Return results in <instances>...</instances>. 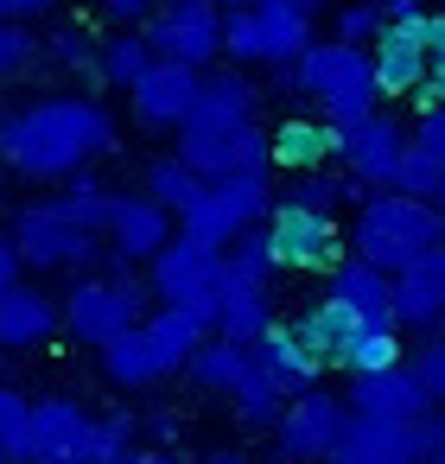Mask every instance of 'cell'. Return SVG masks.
I'll return each instance as SVG.
<instances>
[{
  "mask_svg": "<svg viewBox=\"0 0 445 464\" xmlns=\"http://www.w3.org/2000/svg\"><path fill=\"white\" fill-rule=\"evenodd\" d=\"M439 445H445V407H426V413L413 420V451H420V464H426Z\"/></svg>",
  "mask_w": 445,
  "mask_h": 464,
  "instance_id": "44",
  "label": "cell"
},
{
  "mask_svg": "<svg viewBox=\"0 0 445 464\" xmlns=\"http://www.w3.org/2000/svg\"><path fill=\"white\" fill-rule=\"evenodd\" d=\"M261 242H267V267H286V274H331V261H343L337 217L286 204V198H274V210L261 223Z\"/></svg>",
  "mask_w": 445,
  "mask_h": 464,
  "instance_id": "9",
  "label": "cell"
},
{
  "mask_svg": "<svg viewBox=\"0 0 445 464\" xmlns=\"http://www.w3.org/2000/svg\"><path fill=\"white\" fill-rule=\"evenodd\" d=\"M7 7H14V20H39V14L64 7V0H7Z\"/></svg>",
  "mask_w": 445,
  "mask_h": 464,
  "instance_id": "48",
  "label": "cell"
},
{
  "mask_svg": "<svg viewBox=\"0 0 445 464\" xmlns=\"http://www.w3.org/2000/svg\"><path fill=\"white\" fill-rule=\"evenodd\" d=\"M140 185H147V198H153V204H160L172 223H179V217L198 204V191H204V179H198V172H191L179 153H160V160L140 172Z\"/></svg>",
  "mask_w": 445,
  "mask_h": 464,
  "instance_id": "30",
  "label": "cell"
},
{
  "mask_svg": "<svg viewBox=\"0 0 445 464\" xmlns=\"http://www.w3.org/2000/svg\"><path fill=\"white\" fill-rule=\"evenodd\" d=\"M14 280H26V267H20V255H14V236L0 229V293H7Z\"/></svg>",
  "mask_w": 445,
  "mask_h": 464,
  "instance_id": "46",
  "label": "cell"
},
{
  "mask_svg": "<svg viewBox=\"0 0 445 464\" xmlns=\"http://www.w3.org/2000/svg\"><path fill=\"white\" fill-rule=\"evenodd\" d=\"M58 331H64V318H58V299L45 286L14 280L0 293V350H45Z\"/></svg>",
  "mask_w": 445,
  "mask_h": 464,
  "instance_id": "21",
  "label": "cell"
},
{
  "mask_svg": "<svg viewBox=\"0 0 445 464\" xmlns=\"http://www.w3.org/2000/svg\"><path fill=\"white\" fill-rule=\"evenodd\" d=\"M426 464H445V445H439V451H432V458H426Z\"/></svg>",
  "mask_w": 445,
  "mask_h": 464,
  "instance_id": "53",
  "label": "cell"
},
{
  "mask_svg": "<svg viewBox=\"0 0 445 464\" xmlns=\"http://www.w3.org/2000/svg\"><path fill=\"white\" fill-rule=\"evenodd\" d=\"M121 464H185V458H172V451H128Z\"/></svg>",
  "mask_w": 445,
  "mask_h": 464,
  "instance_id": "49",
  "label": "cell"
},
{
  "mask_svg": "<svg viewBox=\"0 0 445 464\" xmlns=\"http://www.w3.org/2000/svg\"><path fill=\"white\" fill-rule=\"evenodd\" d=\"M217 274H223V255L172 229V242H166V248H160V255L147 261V293H153L160 305H191V312H198V318L210 324Z\"/></svg>",
  "mask_w": 445,
  "mask_h": 464,
  "instance_id": "11",
  "label": "cell"
},
{
  "mask_svg": "<svg viewBox=\"0 0 445 464\" xmlns=\"http://www.w3.org/2000/svg\"><path fill=\"white\" fill-rule=\"evenodd\" d=\"M375 33H382V7H375V0H343L337 20H331V39L337 45H369Z\"/></svg>",
  "mask_w": 445,
  "mask_h": 464,
  "instance_id": "39",
  "label": "cell"
},
{
  "mask_svg": "<svg viewBox=\"0 0 445 464\" xmlns=\"http://www.w3.org/2000/svg\"><path fill=\"white\" fill-rule=\"evenodd\" d=\"M363 191L343 179V172H331V166H318V172H293V185H286V204H305V210H324V217H337L343 204H356Z\"/></svg>",
  "mask_w": 445,
  "mask_h": 464,
  "instance_id": "34",
  "label": "cell"
},
{
  "mask_svg": "<svg viewBox=\"0 0 445 464\" xmlns=\"http://www.w3.org/2000/svg\"><path fill=\"white\" fill-rule=\"evenodd\" d=\"M439 179H445V160H432V153L407 147V153H401V166H394V185H388V191H401V198H420V204H432Z\"/></svg>",
  "mask_w": 445,
  "mask_h": 464,
  "instance_id": "36",
  "label": "cell"
},
{
  "mask_svg": "<svg viewBox=\"0 0 445 464\" xmlns=\"http://www.w3.org/2000/svg\"><path fill=\"white\" fill-rule=\"evenodd\" d=\"M96 362H102L109 388H147V382H160V369H153V356H147L140 331H121V337H109V343L96 350Z\"/></svg>",
  "mask_w": 445,
  "mask_h": 464,
  "instance_id": "33",
  "label": "cell"
},
{
  "mask_svg": "<svg viewBox=\"0 0 445 464\" xmlns=\"http://www.w3.org/2000/svg\"><path fill=\"white\" fill-rule=\"evenodd\" d=\"M26 426H33V401H26V388L0 382V451H7L14 464L26 458Z\"/></svg>",
  "mask_w": 445,
  "mask_h": 464,
  "instance_id": "37",
  "label": "cell"
},
{
  "mask_svg": "<svg viewBox=\"0 0 445 464\" xmlns=\"http://www.w3.org/2000/svg\"><path fill=\"white\" fill-rule=\"evenodd\" d=\"M445 242V217L420 198H401V191H363L356 198V223H350V255L394 274L407 267L413 255L439 248Z\"/></svg>",
  "mask_w": 445,
  "mask_h": 464,
  "instance_id": "2",
  "label": "cell"
},
{
  "mask_svg": "<svg viewBox=\"0 0 445 464\" xmlns=\"http://www.w3.org/2000/svg\"><path fill=\"white\" fill-rule=\"evenodd\" d=\"M401 153H407V128H401L394 115H382V109H369V115H363L356 128H343V140H337L343 179H350L356 191H388Z\"/></svg>",
  "mask_w": 445,
  "mask_h": 464,
  "instance_id": "15",
  "label": "cell"
},
{
  "mask_svg": "<svg viewBox=\"0 0 445 464\" xmlns=\"http://www.w3.org/2000/svg\"><path fill=\"white\" fill-rule=\"evenodd\" d=\"M280 407H286L280 382H274V375H267V369L248 356V362H242V375L229 382V413H236L248 432H267V426L280 420Z\"/></svg>",
  "mask_w": 445,
  "mask_h": 464,
  "instance_id": "29",
  "label": "cell"
},
{
  "mask_svg": "<svg viewBox=\"0 0 445 464\" xmlns=\"http://www.w3.org/2000/svg\"><path fill=\"white\" fill-rule=\"evenodd\" d=\"M0 20H14V7H7V0H0Z\"/></svg>",
  "mask_w": 445,
  "mask_h": 464,
  "instance_id": "55",
  "label": "cell"
},
{
  "mask_svg": "<svg viewBox=\"0 0 445 464\" xmlns=\"http://www.w3.org/2000/svg\"><path fill=\"white\" fill-rule=\"evenodd\" d=\"M0 198H7V166H0Z\"/></svg>",
  "mask_w": 445,
  "mask_h": 464,
  "instance_id": "54",
  "label": "cell"
},
{
  "mask_svg": "<svg viewBox=\"0 0 445 464\" xmlns=\"http://www.w3.org/2000/svg\"><path fill=\"white\" fill-rule=\"evenodd\" d=\"M432 210H439V217H445V179H439V191H432Z\"/></svg>",
  "mask_w": 445,
  "mask_h": 464,
  "instance_id": "52",
  "label": "cell"
},
{
  "mask_svg": "<svg viewBox=\"0 0 445 464\" xmlns=\"http://www.w3.org/2000/svg\"><path fill=\"white\" fill-rule=\"evenodd\" d=\"M331 299L350 305L356 324H394V312H388V274L369 267V261H356V255L331 261Z\"/></svg>",
  "mask_w": 445,
  "mask_h": 464,
  "instance_id": "26",
  "label": "cell"
},
{
  "mask_svg": "<svg viewBox=\"0 0 445 464\" xmlns=\"http://www.w3.org/2000/svg\"><path fill=\"white\" fill-rule=\"evenodd\" d=\"M0 464H14V458H7V451H0Z\"/></svg>",
  "mask_w": 445,
  "mask_h": 464,
  "instance_id": "56",
  "label": "cell"
},
{
  "mask_svg": "<svg viewBox=\"0 0 445 464\" xmlns=\"http://www.w3.org/2000/svg\"><path fill=\"white\" fill-rule=\"evenodd\" d=\"M210 7H223V14H229V7H261V0H210Z\"/></svg>",
  "mask_w": 445,
  "mask_h": 464,
  "instance_id": "51",
  "label": "cell"
},
{
  "mask_svg": "<svg viewBox=\"0 0 445 464\" xmlns=\"http://www.w3.org/2000/svg\"><path fill=\"white\" fill-rule=\"evenodd\" d=\"M121 128L109 115V102L96 96H39L26 109L0 115V166L33 179V185H58L71 172H90L115 153Z\"/></svg>",
  "mask_w": 445,
  "mask_h": 464,
  "instance_id": "1",
  "label": "cell"
},
{
  "mask_svg": "<svg viewBox=\"0 0 445 464\" xmlns=\"http://www.w3.org/2000/svg\"><path fill=\"white\" fill-rule=\"evenodd\" d=\"M140 39L166 64L210 71L223 58V7H210V0H153V14L140 20Z\"/></svg>",
  "mask_w": 445,
  "mask_h": 464,
  "instance_id": "8",
  "label": "cell"
},
{
  "mask_svg": "<svg viewBox=\"0 0 445 464\" xmlns=\"http://www.w3.org/2000/svg\"><path fill=\"white\" fill-rule=\"evenodd\" d=\"M147 64H153V52H147L140 26H134V33H109V39L96 45V83H109V90H128Z\"/></svg>",
  "mask_w": 445,
  "mask_h": 464,
  "instance_id": "32",
  "label": "cell"
},
{
  "mask_svg": "<svg viewBox=\"0 0 445 464\" xmlns=\"http://www.w3.org/2000/svg\"><path fill=\"white\" fill-rule=\"evenodd\" d=\"M331 464H420L413 451V420H369V413H350L343 420V439L331 451Z\"/></svg>",
  "mask_w": 445,
  "mask_h": 464,
  "instance_id": "22",
  "label": "cell"
},
{
  "mask_svg": "<svg viewBox=\"0 0 445 464\" xmlns=\"http://www.w3.org/2000/svg\"><path fill=\"white\" fill-rule=\"evenodd\" d=\"M274 172H229V179H204L198 204L179 217V236L204 242V248H229L242 229H261L267 210H274Z\"/></svg>",
  "mask_w": 445,
  "mask_h": 464,
  "instance_id": "5",
  "label": "cell"
},
{
  "mask_svg": "<svg viewBox=\"0 0 445 464\" xmlns=\"http://www.w3.org/2000/svg\"><path fill=\"white\" fill-rule=\"evenodd\" d=\"M337 128L331 121H318V115H286L274 134H267V160L280 166V172H318V166H331L337 160Z\"/></svg>",
  "mask_w": 445,
  "mask_h": 464,
  "instance_id": "25",
  "label": "cell"
},
{
  "mask_svg": "<svg viewBox=\"0 0 445 464\" xmlns=\"http://www.w3.org/2000/svg\"><path fill=\"white\" fill-rule=\"evenodd\" d=\"M102 7V20H115V26H140L147 14H153V0H96Z\"/></svg>",
  "mask_w": 445,
  "mask_h": 464,
  "instance_id": "45",
  "label": "cell"
},
{
  "mask_svg": "<svg viewBox=\"0 0 445 464\" xmlns=\"http://www.w3.org/2000/svg\"><path fill=\"white\" fill-rule=\"evenodd\" d=\"M109 204H115V191L96 179V166H90V172L58 179V191L45 198V210H52V217H64V223H77V229H96V236H102V223H109Z\"/></svg>",
  "mask_w": 445,
  "mask_h": 464,
  "instance_id": "27",
  "label": "cell"
},
{
  "mask_svg": "<svg viewBox=\"0 0 445 464\" xmlns=\"http://www.w3.org/2000/svg\"><path fill=\"white\" fill-rule=\"evenodd\" d=\"M7 236H14L20 267H33V274H71L77 280V274H96V261H109L96 229H77V223L52 217L45 204H26Z\"/></svg>",
  "mask_w": 445,
  "mask_h": 464,
  "instance_id": "7",
  "label": "cell"
},
{
  "mask_svg": "<svg viewBox=\"0 0 445 464\" xmlns=\"http://www.w3.org/2000/svg\"><path fill=\"white\" fill-rule=\"evenodd\" d=\"M172 217L147 198V191H115V204H109V223H102V248H109V261H121V267H147L166 242H172Z\"/></svg>",
  "mask_w": 445,
  "mask_h": 464,
  "instance_id": "16",
  "label": "cell"
},
{
  "mask_svg": "<svg viewBox=\"0 0 445 464\" xmlns=\"http://www.w3.org/2000/svg\"><path fill=\"white\" fill-rule=\"evenodd\" d=\"M293 90L318 109V121H331L337 134L356 128L382 96L369 77V45H337V39H312L293 58Z\"/></svg>",
  "mask_w": 445,
  "mask_h": 464,
  "instance_id": "3",
  "label": "cell"
},
{
  "mask_svg": "<svg viewBox=\"0 0 445 464\" xmlns=\"http://www.w3.org/2000/svg\"><path fill=\"white\" fill-rule=\"evenodd\" d=\"M242 362H248V343H229V337H204V343L191 350L185 375H191V388H204V394H229V382L242 375Z\"/></svg>",
  "mask_w": 445,
  "mask_h": 464,
  "instance_id": "31",
  "label": "cell"
},
{
  "mask_svg": "<svg viewBox=\"0 0 445 464\" xmlns=\"http://www.w3.org/2000/svg\"><path fill=\"white\" fill-rule=\"evenodd\" d=\"M388 312H394V331L439 337V324H445V242L388 274Z\"/></svg>",
  "mask_w": 445,
  "mask_h": 464,
  "instance_id": "14",
  "label": "cell"
},
{
  "mask_svg": "<svg viewBox=\"0 0 445 464\" xmlns=\"http://www.w3.org/2000/svg\"><path fill=\"white\" fill-rule=\"evenodd\" d=\"M52 58H58L64 71H90V77H96V39L77 33V26H58V33H52Z\"/></svg>",
  "mask_w": 445,
  "mask_h": 464,
  "instance_id": "42",
  "label": "cell"
},
{
  "mask_svg": "<svg viewBox=\"0 0 445 464\" xmlns=\"http://www.w3.org/2000/svg\"><path fill=\"white\" fill-rule=\"evenodd\" d=\"M134 331H140V343H147V356H153L160 382H166V375H179V369L191 362V350L210 337V324H204L191 305H160V312H147Z\"/></svg>",
  "mask_w": 445,
  "mask_h": 464,
  "instance_id": "24",
  "label": "cell"
},
{
  "mask_svg": "<svg viewBox=\"0 0 445 464\" xmlns=\"http://www.w3.org/2000/svg\"><path fill=\"white\" fill-rule=\"evenodd\" d=\"M96 445V413L71 394H45L33 401V426H26V458L20 464H90Z\"/></svg>",
  "mask_w": 445,
  "mask_h": 464,
  "instance_id": "13",
  "label": "cell"
},
{
  "mask_svg": "<svg viewBox=\"0 0 445 464\" xmlns=\"http://www.w3.org/2000/svg\"><path fill=\"white\" fill-rule=\"evenodd\" d=\"M375 7H382V26H394V20H413V14H426L420 0H375Z\"/></svg>",
  "mask_w": 445,
  "mask_h": 464,
  "instance_id": "47",
  "label": "cell"
},
{
  "mask_svg": "<svg viewBox=\"0 0 445 464\" xmlns=\"http://www.w3.org/2000/svg\"><path fill=\"white\" fill-rule=\"evenodd\" d=\"M407 147H420V153H432V160H445V102H432V109H420V121L407 128Z\"/></svg>",
  "mask_w": 445,
  "mask_h": 464,
  "instance_id": "43",
  "label": "cell"
},
{
  "mask_svg": "<svg viewBox=\"0 0 445 464\" xmlns=\"http://www.w3.org/2000/svg\"><path fill=\"white\" fill-rule=\"evenodd\" d=\"M343 407H350V413H369V420H420L432 401H426L420 375H413L407 356H401V362H388V369H363V375H350Z\"/></svg>",
  "mask_w": 445,
  "mask_h": 464,
  "instance_id": "18",
  "label": "cell"
},
{
  "mask_svg": "<svg viewBox=\"0 0 445 464\" xmlns=\"http://www.w3.org/2000/svg\"><path fill=\"white\" fill-rule=\"evenodd\" d=\"M407 369L420 375L426 401H432V407H445V337H420V350H413V362H407Z\"/></svg>",
  "mask_w": 445,
  "mask_h": 464,
  "instance_id": "41",
  "label": "cell"
},
{
  "mask_svg": "<svg viewBox=\"0 0 445 464\" xmlns=\"http://www.w3.org/2000/svg\"><path fill=\"white\" fill-rule=\"evenodd\" d=\"M388 362H401V331L394 324H356V337H350L337 369L363 375V369H388Z\"/></svg>",
  "mask_w": 445,
  "mask_h": 464,
  "instance_id": "35",
  "label": "cell"
},
{
  "mask_svg": "<svg viewBox=\"0 0 445 464\" xmlns=\"http://www.w3.org/2000/svg\"><path fill=\"white\" fill-rule=\"evenodd\" d=\"M134 413H96V445H90V464H121L134 445Z\"/></svg>",
  "mask_w": 445,
  "mask_h": 464,
  "instance_id": "40",
  "label": "cell"
},
{
  "mask_svg": "<svg viewBox=\"0 0 445 464\" xmlns=\"http://www.w3.org/2000/svg\"><path fill=\"white\" fill-rule=\"evenodd\" d=\"M39 64V33H26V20H0V83H14Z\"/></svg>",
  "mask_w": 445,
  "mask_h": 464,
  "instance_id": "38",
  "label": "cell"
},
{
  "mask_svg": "<svg viewBox=\"0 0 445 464\" xmlns=\"http://www.w3.org/2000/svg\"><path fill=\"white\" fill-rule=\"evenodd\" d=\"M204 464H255V458H248V451H242V445H223V451H210V458H204Z\"/></svg>",
  "mask_w": 445,
  "mask_h": 464,
  "instance_id": "50",
  "label": "cell"
},
{
  "mask_svg": "<svg viewBox=\"0 0 445 464\" xmlns=\"http://www.w3.org/2000/svg\"><path fill=\"white\" fill-rule=\"evenodd\" d=\"M369 77H375V96H413L420 77H426V39H420V14L413 20H394L369 39Z\"/></svg>",
  "mask_w": 445,
  "mask_h": 464,
  "instance_id": "19",
  "label": "cell"
},
{
  "mask_svg": "<svg viewBox=\"0 0 445 464\" xmlns=\"http://www.w3.org/2000/svg\"><path fill=\"white\" fill-rule=\"evenodd\" d=\"M58 318H64L58 337H71L83 350H102L109 337H121V331H134L147 318V286L109 280V274H77L71 293L58 299Z\"/></svg>",
  "mask_w": 445,
  "mask_h": 464,
  "instance_id": "6",
  "label": "cell"
},
{
  "mask_svg": "<svg viewBox=\"0 0 445 464\" xmlns=\"http://www.w3.org/2000/svg\"><path fill=\"white\" fill-rule=\"evenodd\" d=\"M179 160L198 179H229V172H274L267 160V128L242 121V128H179Z\"/></svg>",
  "mask_w": 445,
  "mask_h": 464,
  "instance_id": "12",
  "label": "cell"
},
{
  "mask_svg": "<svg viewBox=\"0 0 445 464\" xmlns=\"http://www.w3.org/2000/svg\"><path fill=\"white\" fill-rule=\"evenodd\" d=\"M293 331H299V343L331 369V362H343V350H350V337H356V312H350V305H337V299L324 293V299H318Z\"/></svg>",
  "mask_w": 445,
  "mask_h": 464,
  "instance_id": "28",
  "label": "cell"
},
{
  "mask_svg": "<svg viewBox=\"0 0 445 464\" xmlns=\"http://www.w3.org/2000/svg\"><path fill=\"white\" fill-rule=\"evenodd\" d=\"M248 356L280 382V394H286V401L324 382V362H318V356L299 343V331H293V324H280V318H267V324H261V337L248 343Z\"/></svg>",
  "mask_w": 445,
  "mask_h": 464,
  "instance_id": "23",
  "label": "cell"
},
{
  "mask_svg": "<svg viewBox=\"0 0 445 464\" xmlns=\"http://www.w3.org/2000/svg\"><path fill=\"white\" fill-rule=\"evenodd\" d=\"M255 115H261V90H255L242 71H229V64L198 71V96H191L185 128H242V121H255Z\"/></svg>",
  "mask_w": 445,
  "mask_h": 464,
  "instance_id": "20",
  "label": "cell"
},
{
  "mask_svg": "<svg viewBox=\"0 0 445 464\" xmlns=\"http://www.w3.org/2000/svg\"><path fill=\"white\" fill-rule=\"evenodd\" d=\"M191 96H198V71L166 64V58H153V64L128 83V109H134V121H140L147 134H179L185 115H191Z\"/></svg>",
  "mask_w": 445,
  "mask_h": 464,
  "instance_id": "17",
  "label": "cell"
},
{
  "mask_svg": "<svg viewBox=\"0 0 445 464\" xmlns=\"http://www.w3.org/2000/svg\"><path fill=\"white\" fill-rule=\"evenodd\" d=\"M343 394L337 388H305L280 407V420L267 426L274 432V464H331L337 439H343Z\"/></svg>",
  "mask_w": 445,
  "mask_h": 464,
  "instance_id": "10",
  "label": "cell"
},
{
  "mask_svg": "<svg viewBox=\"0 0 445 464\" xmlns=\"http://www.w3.org/2000/svg\"><path fill=\"white\" fill-rule=\"evenodd\" d=\"M324 0H261L223 14V58L229 64H293L312 45V20Z\"/></svg>",
  "mask_w": 445,
  "mask_h": 464,
  "instance_id": "4",
  "label": "cell"
}]
</instances>
